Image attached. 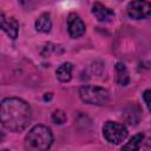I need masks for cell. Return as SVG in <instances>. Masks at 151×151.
<instances>
[{
  "label": "cell",
  "instance_id": "cell-1",
  "mask_svg": "<svg viewBox=\"0 0 151 151\" xmlns=\"http://www.w3.org/2000/svg\"><path fill=\"white\" fill-rule=\"evenodd\" d=\"M32 119L31 106L20 98H5L1 101V125L12 132L24 131Z\"/></svg>",
  "mask_w": 151,
  "mask_h": 151
},
{
  "label": "cell",
  "instance_id": "cell-2",
  "mask_svg": "<svg viewBox=\"0 0 151 151\" xmlns=\"http://www.w3.org/2000/svg\"><path fill=\"white\" fill-rule=\"evenodd\" d=\"M53 134L45 125L33 126L25 137V147L29 151H45L51 147Z\"/></svg>",
  "mask_w": 151,
  "mask_h": 151
},
{
  "label": "cell",
  "instance_id": "cell-3",
  "mask_svg": "<svg viewBox=\"0 0 151 151\" xmlns=\"http://www.w3.org/2000/svg\"><path fill=\"white\" fill-rule=\"evenodd\" d=\"M80 99L90 105L103 106L110 100V93L106 88L96 85H84L79 88Z\"/></svg>",
  "mask_w": 151,
  "mask_h": 151
},
{
  "label": "cell",
  "instance_id": "cell-4",
  "mask_svg": "<svg viewBox=\"0 0 151 151\" xmlns=\"http://www.w3.org/2000/svg\"><path fill=\"white\" fill-rule=\"evenodd\" d=\"M129 131L124 124L117 122H106L103 126V136L110 144H120L126 139Z\"/></svg>",
  "mask_w": 151,
  "mask_h": 151
},
{
  "label": "cell",
  "instance_id": "cell-5",
  "mask_svg": "<svg viewBox=\"0 0 151 151\" xmlns=\"http://www.w3.org/2000/svg\"><path fill=\"white\" fill-rule=\"evenodd\" d=\"M126 12L131 19H144L151 14V2L147 0H132L127 4Z\"/></svg>",
  "mask_w": 151,
  "mask_h": 151
},
{
  "label": "cell",
  "instance_id": "cell-6",
  "mask_svg": "<svg viewBox=\"0 0 151 151\" xmlns=\"http://www.w3.org/2000/svg\"><path fill=\"white\" fill-rule=\"evenodd\" d=\"M67 29H68L70 37L76 39L81 37L85 33L86 26L77 13H70L67 18Z\"/></svg>",
  "mask_w": 151,
  "mask_h": 151
},
{
  "label": "cell",
  "instance_id": "cell-7",
  "mask_svg": "<svg viewBox=\"0 0 151 151\" xmlns=\"http://www.w3.org/2000/svg\"><path fill=\"white\" fill-rule=\"evenodd\" d=\"M1 29L11 38L17 39L19 33V22L13 17H6L4 13L1 14Z\"/></svg>",
  "mask_w": 151,
  "mask_h": 151
},
{
  "label": "cell",
  "instance_id": "cell-8",
  "mask_svg": "<svg viewBox=\"0 0 151 151\" xmlns=\"http://www.w3.org/2000/svg\"><path fill=\"white\" fill-rule=\"evenodd\" d=\"M92 14L97 18L98 21H101V22H111L116 17L114 12L111 8L104 6L100 2H96L92 6Z\"/></svg>",
  "mask_w": 151,
  "mask_h": 151
},
{
  "label": "cell",
  "instance_id": "cell-9",
  "mask_svg": "<svg viewBox=\"0 0 151 151\" xmlns=\"http://www.w3.org/2000/svg\"><path fill=\"white\" fill-rule=\"evenodd\" d=\"M140 114H142V111L134 103L129 105L127 107H125V110L123 112V117L126 120V123L130 124V125H133V126L139 123Z\"/></svg>",
  "mask_w": 151,
  "mask_h": 151
},
{
  "label": "cell",
  "instance_id": "cell-10",
  "mask_svg": "<svg viewBox=\"0 0 151 151\" xmlns=\"http://www.w3.org/2000/svg\"><path fill=\"white\" fill-rule=\"evenodd\" d=\"M34 27L38 32L40 33H48L52 28V20H51V14L45 12L42 14H40L38 17V19L35 20Z\"/></svg>",
  "mask_w": 151,
  "mask_h": 151
},
{
  "label": "cell",
  "instance_id": "cell-11",
  "mask_svg": "<svg viewBox=\"0 0 151 151\" xmlns=\"http://www.w3.org/2000/svg\"><path fill=\"white\" fill-rule=\"evenodd\" d=\"M72 70L73 66L71 63H63L55 71V76L59 81L61 83H67L72 78Z\"/></svg>",
  "mask_w": 151,
  "mask_h": 151
},
{
  "label": "cell",
  "instance_id": "cell-12",
  "mask_svg": "<svg viewBox=\"0 0 151 151\" xmlns=\"http://www.w3.org/2000/svg\"><path fill=\"white\" fill-rule=\"evenodd\" d=\"M143 139H144V133H137L125 145H123L122 149L123 150H139Z\"/></svg>",
  "mask_w": 151,
  "mask_h": 151
},
{
  "label": "cell",
  "instance_id": "cell-13",
  "mask_svg": "<svg viewBox=\"0 0 151 151\" xmlns=\"http://www.w3.org/2000/svg\"><path fill=\"white\" fill-rule=\"evenodd\" d=\"M116 71L118 73V83L122 85V86H125L129 80H130V77H129V72L125 67L124 64L122 63H117L116 64Z\"/></svg>",
  "mask_w": 151,
  "mask_h": 151
},
{
  "label": "cell",
  "instance_id": "cell-14",
  "mask_svg": "<svg viewBox=\"0 0 151 151\" xmlns=\"http://www.w3.org/2000/svg\"><path fill=\"white\" fill-rule=\"evenodd\" d=\"M52 122L54 124H64L66 122V113L61 110H55L52 113Z\"/></svg>",
  "mask_w": 151,
  "mask_h": 151
},
{
  "label": "cell",
  "instance_id": "cell-15",
  "mask_svg": "<svg viewBox=\"0 0 151 151\" xmlns=\"http://www.w3.org/2000/svg\"><path fill=\"white\" fill-rule=\"evenodd\" d=\"M143 99H144V101H145V104H146L149 111H151V90L144 91V93H143Z\"/></svg>",
  "mask_w": 151,
  "mask_h": 151
},
{
  "label": "cell",
  "instance_id": "cell-16",
  "mask_svg": "<svg viewBox=\"0 0 151 151\" xmlns=\"http://www.w3.org/2000/svg\"><path fill=\"white\" fill-rule=\"evenodd\" d=\"M146 147H147V149H151V139H150L149 142H146Z\"/></svg>",
  "mask_w": 151,
  "mask_h": 151
}]
</instances>
